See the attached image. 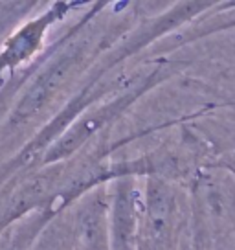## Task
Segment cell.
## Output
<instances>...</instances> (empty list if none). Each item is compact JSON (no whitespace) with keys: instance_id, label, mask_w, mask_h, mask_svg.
Here are the masks:
<instances>
[{"instance_id":"obj_1","label":"cell","mask_w":235,"mask_h":250,"mask_svg":"<svg viewBox=\"0 0 235 250\" xmlns=\"http://www.w3.org/2000/svg\"><path fill=\"white\" fill-rule=\"evenodd\" d=\"M151 85V81H141V83H136V85H131V88L127 92H121L119 96L112 98L109 102H105L103 105H99L98 109L90 110L83 114V118H79L78 122L66 129L68 133H63L57 140L52 144V147L48 151L46 160L48 162H57L64 156H70L74 151H78L85 142H88L96 133H99L103 127L116 120L123 110L133 105L134 100L140 96L147 86Z\"/></svg>"},{"instance_id":"obj_2","label":"cell","mask_w":235,"mask_h":250,"mask_svg":"<svg viewBox=\"0 0 235 250\" xmlns=\"http://www.w3.org/2000/svg\"><path fill=\"white\" fill-rule=\"evenodd\" d=\"M76 4H64L57 2L52 8L44 11L42 15L26 22L19 31H15L8 41L4 48L0 50V76L6 74L8 70H15L20 62L32 59L33 54L37 52L44 41L48 28H52L68 9L74 8Z\"/></svg>"}]
</instances>
